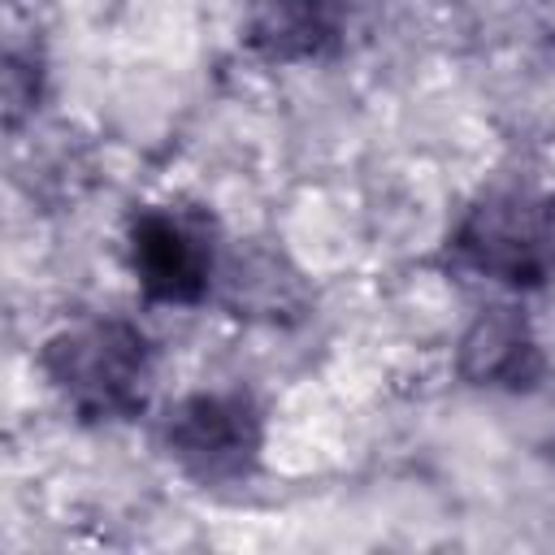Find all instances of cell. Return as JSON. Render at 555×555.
Listing matches in <instances>:
<instances>
[{
	"mask_svg": "<svg viewBox=\"0 0 555 555\" xmlns=\"http://www.w3.org/2000/svg\"><path fill=\"white\" fill-rule=\"evenodd\" d=\"M35 364L82 425H121L152 403L156 347L126 317H82L52 330Z\"/></svg>",
	"mask_w": 555,
	"mask_h": 555,
	"instance_id": "1",
	"label": "cell"
},
{
	"mask_svg": "<svg viewBox=\"0 0 555 555\" xmlns=\"http://www.w3.org/2000/svg\"><path fill=\"white\" fill-rule=\"evenodd\" d=\"M43 100V56L35 48L9 43L4 52V121L17 130Z\"/></svg>",
	"mask_w": 555,
	"mask_h": 555,
	"instance_id": "8",
	"label": "cell"
},
{
	"mask_svg": "<svg viewBox=\"0 0 555 555\" xmlns=\"http://www.w3.org/2000/svg\"><path fill=\"white\" fill-rule=\"evenodd\" d=\"M126 264L156 308H199L221 278V225L208 208L143 204L126 221Z\"/></svg>",
	"mask_w": 555,
	"mask_h": 555,
	"instance_id": "4",
	"label": "cell"
},
{
	"mask_svg": "<svg viewBox=\"0 0 555 555\" xmlns=\"http://www.w3.org/2000/svg\"><path fill=\"white\" fill-rule=\"evenodd\" d=\"M447 260L455 273L503 291H542L555 282V186H486L451 225Z\"/></svg>",
	"mask_w": 555,
	"mask_h": 555,
	"instance_id": "2",
	"label": "cell"
},
{
	"mask_svg": "<svg viewBox=\"0 0 555 555\" xmlns=\"http://www.w3.org/2000/svg\"><path fill=\"white\" fill-rule=\"evenodd\" d=\"M351 0H243V43L264 65H312L343 48Z\"/></svg>",
	"mask_w": 555,
	"mask_h": 555,
	"instance_id": "6",
	"label": "cell"
},
{
	"mask_svg": "<svg viewBox=\"0 0 555 555\" xmlns=\"http://www.w3.org/2000/svg\"><path fill=\"white\" fill-rule=\"evenodd\" d=\"M221 273H225V278H217V282H221L225 308H230L234 317L282 321V312L304 308L299 282H295V273H282V260H278V256L251 251V256L225 260Z\"/></svg>",
	"mask_w": 555,
	"mask_h": 555,
	"instance_id": "7",
	"label": "cell"
},
{
	"mask_svg": "<svg viewBox=\"0 0 555 555\" xmlns=\"http://www.w3.org/2000/svg\"><path fill=\"white\" fill-rule=\"evenodd\" d=\"M160 451L199 490L243 486L264 460V408L243 390H191L160 416Z\"/></svg>",
	"mask_w": 555,
	"mask_h": 555,
	"instance_id": "3",
	"label": "cell"
},
{
	"mask_svg": "<svg viewBox=\"0 0 555 555\" xmlns=\"http://www.w3.org/2000/svg\"><path fill=\"white\" fill-rule=\"evenodd\" d=\"M455 373L473 390L529 395L546 377V351L520 308L490 304L464 325L455 343Z\"/></svg>",
	"mask_w": 555,
	"mask_h": 555,
	"instance_id": "5",
	"label": "cell"
}]
</instances>
